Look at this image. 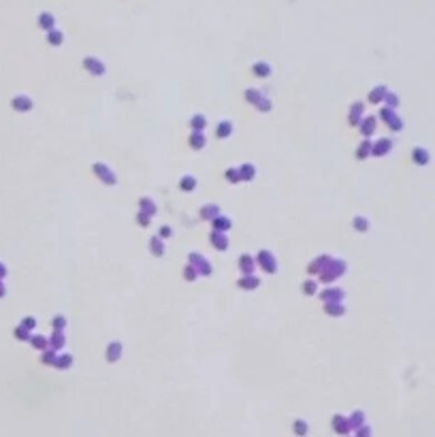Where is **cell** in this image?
Wrapping results in <instances>:
<instances>
[{
	"instance_id": "obj_6",
	"label": "cell",
	"mask_w": 435,
	"mask_h": 437,
	"mask_svg": "<svg viewBox=\"0 0 435 437\" xmlns=\"http://www.w3.org/2000/svg\"><path fill=\"white\" fill-rule=\"evenodd\" d=\"M254 71H256V73H258V75H267V73H269V71H271V68H269V66H267V64H265V62H258V64H256V66H254Z\"/></svg>"
},
{
	"instance_id": "obj_1",
	"label": "cell",
	"mask_w": 435,
	"mask_h": 437,
	"mask_svg": "<svg viewBox=\"0 0 435 437\" xmlns=\"http://www.w3.org/2000/svg\"><path fill=\"white\" fill-rule=\"evenodd\" d=\"M53 24H56V19H53V15L49 13V11H43V13L39 15V26L45 28L47 32L53 30Z\"/></svg>"
},
{
	"instance_id": "obj_4",
	"label": "cell",
	"mask_w": 435,
	"mask_h": 437,
	"mask_svg": "<svg viewBox=\"0 0 435 437\" xmlns=\"http://www.w3.org/2000/svg\"><path fill=\"white\" fill-rule=\"evenodd\" d=\"M62 39H64V34L60 30H49V34H47V41H49L51 45H60Z\"/></svg>"
},
{
	"instance_id": "obj_7",
	"label": "cell",
	"mask_w": 435,
	"mask_h": 437,
	"mask_svg": "<svg viewBox=\"0 0 435 437\" xmlns=\"http://www.w3.org/2000/svg\"><path fill=\"white\" fill-rule=\"evenodd\" d=\"M356 437H371V429H369V427L361 429V431H358V435H356Z\"/></svg>"
},
{
	"instance_id": "obj_5",
	"label": "cell",
	"mask_w": 435,
	"mask_h": 437,
	"mask_svg": "<svg viewBox=\"0 0 435 437\" xmlns=\"http://www.w3.org/2000/svg\"><path fill=\"white\" fill-rule=\"evenodd\" d=\"M294 433H297L299 437L307 435V422H303V420H297V422H294Z\"/></svg>"
},
{
	"instance_id": "obj_3",
	"label": "cell",
	"mask_w": 435,
	"mask_h": 437,
	"mask_svg": "<svg viewBox=\"0 0 435 437\" xmlns=\"http://www.w3.org/2000/svg\"><path fill=\"white\" fill-rule=\"evenodd\" d=\"M333 429H335L337 433L346 435L348 431H350V424H348V422H346V420H343V418H339V416H337L335 420H333Z\"/></svg>"
},
{
	"instance_id": "obj_2",
	"label": "cell",
	"mask_w": 435,
	"mask_h": 437,
	"mask_svg": "<svg viewBox=\"0 0 435 437\" xmlns=\"http://www.w3.org/2000/svg\"><path fill=\"white\" fill-rule=\"evenodd\" d=\"M85 68H90L92 73H103L105 71V66H103V62H98L96 58H85Z\"/></svg>"
}]
</instances>
